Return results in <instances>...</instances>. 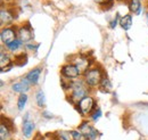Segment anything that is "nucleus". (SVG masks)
Returning <instances> with one entry per match:
<instances>
[{"label": "nucleus", "mask_w": 148, "mask_h": 140, "mask_svg": "<svg viewBox=\"0 0 148 140\" xmlns=\"http://www.w3.org/2000/svg\"><path fill=\"white\" fill-rule=\"evenodd\" d=\"M88 95H89V87L86 84V82L84 81H80V80L79 81L75 80L72 83L69 100L71 103H73L74 105H76L81 99H83Z\"/></svg>", "instance_id": "nucleus-1"}, {"label": "nucleus", "mask_w": 148, "mask_h": 140, "mask_svg": "<svg viewBox=\"0 0 148 140\" xmlns=\"http://www.w3.org/2000/svg\"><path fill=\"white\" fill-rule=\"evenodd\" d=\"M104 76L105 75L100 67H91L83 74V81L89 88H97L99 87Z\"/></svg>", "instance_id": "nucleus-2"}, {"label": "nucleus", "mask_w": 148, "mask_h": 140, "mask_svg": "<svg viewBox=\"0 0 148 140\" xmlns=\"http://www.w3.org/2000/svg\"><path fill=\"white\" fill-rule=\"evenodd\" d=\"M76 109L82 116L91 115L92 112L96 109V100L91 96H87L76 104Z\"/></svg>", "instance_id": "nucleus-3"}, {"label": "nucleus", "mask_w": 148, "mask_h": 140, "mask_svg": "<svg viewBox=\"0 0 148 140\" xmlns=\"http://www.w3.org/2000/svg\"><path fill=\"white\" fill-rule=\"evenodd\" d=\"M60 73H62V76H63L64 79L70 80V81H75V80H77L79 76L81 75L80 71L77 70V67H76L74 64H72V63L65 64V65L62 67Z\"/></svg>", "instance_id": "nucleus-4"}, {"label": "nucleus", "mask_w": 148, "mask_h": 140, "mask_svg": "<svg viewBox=\"0 0 148 140\" xmlns=\"http://www.w3.org/2000/svg\"><path fill=\"white\" fill-rule=\"evenodd\" d=\"M17 36H18V40L22 41V43H25V45L33 41V31L30 23H26L19 26L17 29Z\"/></svg>", "instance_id": "nucleus-5"}, {"label": "nucleus", "mask_w": 148, "mask_h": 140, "mask_svg": "<svg viewBox=\"0 0 148 140\" xmlns=\"http://www.w3.org/2000/svg\"><path fill=\"white\" fill-rule=\"evenodd\" d=\"M71 63L77 67V70L80 71L81 74H84L90 69V65H91L90 58L88 56H83V55H76L75 58H72Z\"/></svg>", "instance_id": "nucleus-6"}, {"label": "nucleus", "mask_w": 148, "mask_h": 140, "mask_svg": "<svg viewBox=\"0 0 148 140\" xmlns=\"http://www.w3.org/2000/svg\"><path fill=\"white\" fill-rule=\"evenodd\" d=\"M79 130L82 132V135L86 137L87 140H96L97 137H98L97 129L95 126H92L89 122H87V121H83V122L80 124Z\"/></svg>", "instance_id": "nucleus-7"}, {"label": "nucleus", "mask_w": 148, "mask_h": 140, "mask_svg": "<svg viewBox=\"0 0 148 140\" xmlns=\"http://www.w3.org/2000/svg\"><path fill=\"white\" fill-rule=\"evenodd\" d=\"M16 36H17V32H16V29L14 27H2L1 30V33H0V38H1V42L6 46H8L9 43H12L13 41L16 40Z\"/></svg>", "instance_id": "nucleus-8"}, {"label": "nucleus", "mask_w": 148, "mask_h": 140, "mask_svg": "<svg viewBox=\"0 0 148 140\" xmlns=\"http://www.w3.org/2000/svg\"><path fill=\"white\" fill-rule=\"evenodd\" d=\"M15 17H16V15H14V9H7V8L5 9V8H1V13H0L1 25L12 24Z\"/></svg>", "instance_id": "nucleus-9"}, {"label": "nucleus", "mask_w": 148, "mask_h": 140, "mask_svg": "<svg viewBox=\"0 0 148 140\" xmlns=\"http://www.w3.org/2000/svg\"><path fill=\"white\" fill-rule=\"evenodd\" d=\"M27 117H29V115H26L23 120V135H24V137L30 138L36 129V124L32 120H29Z\"/></svg>", "instance_id": "nucleus-10"}, {"label": "nucleus", "mask_w": 148, "mask_h": 140, "mask_svg": "<svg viewBox=\"0 0 148 140\" xmlns=\"http://www.w3.org/2000/svg\"><path fill=\"white\" fill-rule=\"evenodd\" d=\"M32 84L26 80V78L25 79H22L21 81L18 82H15V83H13V86H12V89H13V91H15V92H19V93H25L30 87H31Z\"/></svg>", "instance_id": "nucleus-11"}, {"label": "nucleus", "mask_w": 148, "mask_h": 140, "mask_svg": "<svg viewBox=\"0 0 148 140\" xmlns=\"http://www.w3.org/2000/svg\"><path fill=\"white\" fill-rule=\"evenodd\" d=\"M42 72L41 67H37V69H33L31 70L27 74H26V80L31 83V84H37L38 81H39V78H40V74Z\"/></svg>", "instance_id": "nucleus-12"}, {"label": "nucleus", "mask_w": 148, "mask_h": 140, "mask_svg": "<svg viewBox=\"0 0 148 140\" xmlns=\"http://www.w3.org/2000/svg\"><path fill=\"white\" fill-rule=\"evenodd\" d=\"M14 63H12V58L7 53L2 51L0 54V66H1V70H3L5 67H9V66H13Z\"/></svg>", "instance_id": "nucleus-13"}, {"label": "nucleus", "mask_w": 148, "mask_h": 140, "mask_svg": "<svg viewBox=\"0 0 148 140\" xmlns=\"http://www.w3.org/2000/svg\"><path fill=\"white\" fill-rule=\"evenodd\" d=\"M129 9L132 13L139 15L141 13V0H129Z\"/></svg>", "instance_id": "nucleus-14"}, {"label": "nucleus", "mask_w": 148, "mask_h": 140, "mask_svg": "<svg viewBox=\"0 0 148 140\" xmlns=\"http://www.w3.org/2000/svg\"><path fill=\"white\" fill-rule=\"evenodd\" d=\"M13 63H14L16 66H19V67L26 65V63H27V55L22 53V54H19V55H17V56H15Z\"/></svg>", "instance_id": "nucleus-15"}, {"label": "nucleus", "mask_w": 148, "mask_h": 140, "mask_svg": "<svg viewBox=\"0 0 148 140\" xmlns=\"http://www.w3.org/2000/svg\"><path fill=\"white\" fill-rule=\"evenodd\" d=\"M120 25L122 26L123 30L128 31L130 27L132 26V17H131V15H124L123 17H121V19H120Z\"/></svg>", "instance_id": "nucleus-16"}, {"label": "nucleus", "mask_w": 148, "mask_h": 140, "mask_svg": "<svg viewBox=\"0 0 148 140\" xmlns=\"http://www.w3.org/2000/svg\"><path fill=\"white\" fill-rule=\"evenodd\" d=\"M10 133H12V130L9 128H7L3 123H1V125H0V138H1V140H9L10 139Z\"/></svg>", "instance_id": "nucleus-17"}, {"label": "nucleus", "mask_w": 148, "mask_h": 140, "mask_svg": "<svg viewBox=\"0 0 148 140\" xmlns=\"http://www.w3.org/2000/svg\"><path fill=\"white\" fill-rule=\"evenodd\" d=\"M36 100H37V105L39 107H43L46 105V97L42 90H39L36 93Z\"/></svg>", "instance_id": "nucleus-18"}, {"label": "nucleus", "mask_w": 148, "mask_h": 140, "mask_svg": "<svg viewBox=\"0 0 148 140\" xmlns=\"http://www.w3.org/2000/svg\"><path fill=\"white\" fill-rule=\"evenodd\" d=\"M99 87L101 88V90H103V91H106V92L111 91L112 90V83H111V81H110V79H108L107 76H104V78H103V80H101V82H100V84H99Z\"/></svg>", "instance_id": "nucleus-19"}, {"label": "nucleus", "mask_w": 148, "mask_h": 140, "mask_svg": "<svg viewBox=\"0 0 148 140\" xmlns=\"http://www.w3.org/2000/svg\"><path fill=\"white\" fill-rule=\"evenodd\" d=\"M26 102H27V95L25 93H21V96L18 97L17 99V108L19 110H23L24 107L26 105Z\"/></svg>", "instance_id": "nucleus-20"}, {"label": "nucleus", "mask_w": 148, "mask_h": 140, "mask_svg": "<svg viewBox=\"0 0 148 140\" xmlns=\"http://www.w3.org/2000/svg\"><path fill=\"white\" fill-rule=\"evenodd\" d=\"M21 46H22V41L18 40V39H16L15 41H13L12 43H9V45H8V46H6V47H7V49H8L9 51L15 53L16 50H18Z\"/></svg>", "instance_id": "nucleus-21"}, {"label": "nucleus", "mask_w": 148, "mask_h": 140, "mask_svg": "<svg viewBox=\"0 0 148 140\" xmlns=\"http://www.w3.org/2000/svg\"><path fill=\"white\" fill-rule=\"evenodd\" d=\"M57 135H58V138L60 140H73L72 132H69V131H59Z\"/></svg>", "instance_id": "nucleus-22"}, {"label": "nucleus", "mask_w": 148, "mask_h": 140, "mask_svg": "<svg viewBox=\"0 0 148 140\" xmlns=\"http://www.w3.org/2000/svg\"><path fill=\"white\" fill-rule=\"evenodd\" d=\"M72 132V137H73V140H87L86 137L82 135V132L80 130H73L71 131Z\"/></svg>", "instance_id": "nucleus-23"}, {"label": "nucleus", "mask_w": 148, "mask_h": 140, "mask_svg": "<svg viewBox=\"0 0 148 140\" xmlns=\"http://www.w3.org/2000/svg\"><path fill=\"white\" fill-rule=\"evenodd\" d=\"M95 2H97L100 6H104L106 9L111 8L113 6V0H95Z\"/></svg>", "instance_id": "nucleus-24"}, {"label": "nucleus", "mask_w": 148, "mask_h": 140, "mask_svg": "<svg viewBox=\"0 0 148 140\" xmlns=\"http://www.w3.org/2000/svg\"><path fill=\"white\" fill-rule=\"evenodd\" d=\"M101 114H103V113H101L100 108H96V109L92 112V114L90 115V116H91V120H92V121H95V122H97V121L100 119Z\"/></svg>", "instance_id": "nucleus-25"}, {"label": "nucleus", "mask_w": 148, "mask_h": 140, "mask_svg": "<svg viewBox=\"0 0 148 140\" xmlns=\"http://www.w3.org/2000/svg\"><path fill=\"white\" fill-rule=\"evenodd\" d=\"M117 22H120V21H119V14H117V15H116V17L114 18V19L111 22V24H110L111 29H115V26L117 25Z\"/></svg>", "instance_id": "nucleus-26"}, {"label": "nucleus", "mask_w": 148, "mask_h": 140, "mask_svg": "<svg viewBox=\"0 0 148 140\" xmlns=\"http://www.w3.org/2000/svg\"><path fill=\"white\" fill-rule=\"evenodd\" d=\"M48 113H49V112H43V114H42V115H43L45 117H47V119H51V117H53V115H50V114H48Z\"/></svg>", "instance_id": "nucleus-27"}, {"label": "nucleus", "mask_w": 148, "mask_h": 140, "mask_svg": "<svg viewBox=\"0 0 148 140\" xmlns=\"http://www.w3.org/2000/svg\"><path fill=\"white\" fill-rule=\"evenodd\" d=\"M146 19H147V22H148V12H147V14H146Z\"/></svg>", "instance_id": "nucleus-28"}, {"label": "nucleus", "mask_w": 148, "mask_h": 140, "mask_svg": "<svg viewBox=\"0 0 148 140\" xmlns=\"http://www.w3.org/2000/svg\"><path fill=\"white\" fill-rule=\"evenodd\" d=\"M7 1H8V0H7Z\"/></svg>", "instance_id": "nucleus-29"}]
</instances>
